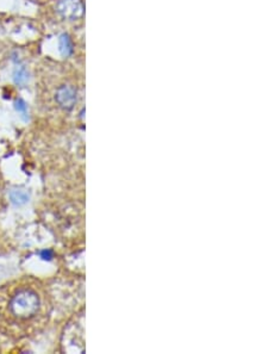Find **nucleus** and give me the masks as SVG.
Instances as JSON below:
<instances>
[{
  "label": "nucleus",
  "mask_w": 268,
  "mask_h": 354,
  "mask_svg": "<svg viewBox=\"0 0 268 354\" xmlns=\"http://www.w3.org/2000/svg\"><path fill=\"white\" fill-rule=\"evenodd\" d=\"M55 100L60 105V108L69 111L74 108L75 103H77V90L69 85L61 86L55 93Z\"/></svg>",
  "instance_id": "obj_3"
},
{
  "label": "nucleus",
  "mask_w": 268,
  "mask_h": 354,
  "mask_svg": "<svg viewBox=\"0 0 268 354\" xmlns=\"http://www.w3.org/2000/svg\"><path fill=\"white\" fill-rule=\"evenodd\" d=\"M59 50H60V53H61V55L65 56V58H68V56H71L73 54V52H74L72 39L67 35V33H62V35L60 36V38H59Z\"/></svg>",
  "instance_id": "obj_4"
},
{
  "label": "nucleus",
  "mask_w": 268,
  "mask_h": 354,
  "mask_svg": "<svg viewBox=\"0 0 268 354\" xmlns=\"http://www.w3.org/2000/svg\"><path fill=\"white\" fill-rule=\"evenodd\" d=\"M84 4L81 0H59L56 4V11L60 16L69 21H77L84 15Z\"/></svg>",
  "instance_id": "obj_2"
},
{
  "label": "nucleus",
  "mask_w": 268,
  "mask_h": 354,
  "mask_svg": "<svg viewBox=\"0 0 268 354\" xmlns=\"http://www.w3.org/2000/svg\"><path fill=\"white\" fill-rule=\"evenodd\" d=\"M13 81L16 85L23 86L29 81V73L24 66H17L13 71Z\"/></svg>",
  "instance_id": "obj_5"
},
{
  "label": "nucleus",
  "mask_w": 268,
  "mask_h": 354,
  "mask_svg": "<svg viewBox=\"0 0 268 354\" xmlns=\"http://www.w3.org/2000/svg\"><path fill=\"white\" fill-rule=\"evenodd\" d=\"M41 256H42V259H44V260H50L51 256H52V252H51V250H49V249L42 250Z\"/></svg>",
  "instance_id": "obj_8"
},
{
  "label": "nucleus",
  "mask_w": 268,
  "mask_h": 354,
  "mask_svg": "<svg viewBox=\"0 0 268 354\" xmlns=\"http://www.w3.org/2000/svg\"><path fill=\"white\" fill-rule=\"evenodd\" d=\"M10 199L15 205H23L29 200V195L23 190H13L10 193Z\"/></svg>",
  "instance_id": "obj_6"
},
{
  "label": "nucleus",
  "mask_w": 268,
  "mask_h": 354,
  "mask_svg": "<svg viewBox=\"0 0 268 354\" xmlns=\"http://www.w3.org/2000/svg\"><path fill=\"white\" fill-rule=\"evenodd\" d=\"M9 312L18 321H30L38 315L42 298L35 289L24 286L16 290L9 299Z\"/></svg>",
  "instance_id": "obj_1"
},
{
  "label": "nucleus",
  "mask_w": 268,
  "mask_h": 354,
  "mask_svg": "<svg viewBox=\"0 0 268 354\" xmlns=\"http://www.w3.org/2000/svg\"><path fill=\"white\" fill-rule=\"evenodd\" d=\"M15 109L17 110L19 113H22V116H25L28 113V105L25 104V102L23 99L16 100L15 103Z\"/></svg>",
  "instance_id": "obj_7"
}]
</instances>
